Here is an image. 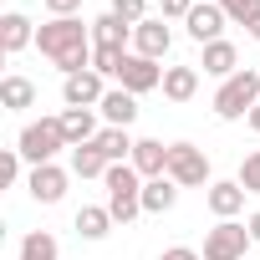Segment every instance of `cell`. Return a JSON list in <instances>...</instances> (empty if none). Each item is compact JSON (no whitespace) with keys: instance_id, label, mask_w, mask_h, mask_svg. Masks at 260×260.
Returning a JSON list of instances; mask_svg holds the SVG:
<instances>
[{"instance_id":"1f68e13d","label":"cell","mask_w":260,"mask_h":260,"mask_svg":"<svg viewBox=\"0 0 260 260\" xmlns=\"http://www.w3.org/2000/svg\"><path fill=\"white\" fill-rule=\"evenodd\" d=\"M41 6H46L51 21H56V16H77V11H82V0H41Z\"/></svg>"},{"instance_id":"6da1fadb","label":"cell","mask_w":260,"mask_h":260,"mask_svg":"<svg viewBox=\"0 0 260 260\" xmlns=\"http://www.w3.org/2000/svg\"><path fill=\"white\" fill-rule=\"evenodd\" d=\"M36 46H41V56L56 61L61 77H77V72L92 67V21H82V16H56V21H46V26L36 31Z\"/></svg>"},{"instance_id":"5bb4252c","label":"cell","mask_w":260,"mask_h":260,"mask_svg":"<svg viewBox=\"0 0 260 260\" xmlns=\"http://www.w3.org/2000/svg\"><path fill=\"white\" fill-rule=\"evenodd\" d=\"M31 41H36V31H31V21H26L21 11H6V16H0V51H6V56L26 51Z\"/></svg>"},{"instance_id":"4fadbf2b","label":"cell","mask_w":260,"mask_h":260,"mask_svg":"<svg viewBox=\"0 0 260 260\" xmlns=\"http://www.w3.org/2000/svg\"><path fill=\"white\" fill-rule=\"evenodd\" d=\"M127 164H133L143 179H164V174H169V148H164L158 138H138V148H133Z\"/></svg>"},{"instance_id":"603a6c76","label":"cell","mask_w":260,"mask_h":260,"mask_svg":"<svg viewBox=\"0 0 260 260\" xmlns=\"http://www.w3.org/2000/svg\"><path fill=\"white\" fill-rule=\"evenodd\" d=\"M0 107H6V112H26V107H36V82H26V77H6V82H0Z\"/></svg>"},{"instance_id":"2e32d148","label":"cell","mask_w":260,"mask_h":260,"mask_svg":"<svg viewBox=\"0 0 260 260\" xmlns=\"http://www.w3.org/2000/svg\"><path fill=\"white\" fill-rule=\"evenodd\" d=\"M127 41H133V26H127L122 16H97L92 21V46H112V51H127Z\"/></svg>"},{"instance_id":"5b68a950","label":"cell","mask_w":260,"mask_h":260,"mask_svg":"<svg viewBox=\"0 0 260 260\" xmlns=\"http://www.w3.org/2000/svg\"><path fill=\"white\" fill-rule=\"evenodd\" d=\"M169 179L179 184V189H209L214 179H209V158H204V148H194V143H169Z\"/></svg>"},{"instance_id":"e575fe53","label":"cell","mask_w":260,"mask_h":260,"mask_svg":"<svg viewBox=\"0 0 260 260\" xmlns=\"http://www.w3.org/2000/svg\"><path fill=\"white\" fill-rule=\"evenodd\" d=\"M245 31H250V41H260V16H255V21H250Z\"/></svg>"},{"instance_id":"83f0119b","label":"cell","mask_w":260,"mask_h":260,"mask_svg":"<svg viewBox=\"0 0 260 260\" xmlns=\"http://www.w3.org/2000/svg\"><path fill=\"white\" fill-rule=\"evenodd\" d=\"M240 189H245V194H260V148L245 153V164H240Z\"/></svg>"},{"instance_id":"3957f363","label":"cell","mask_w":260,"mask_h":260,"mask_svg":"<svg viewBox=\"0 0 260 260\" xmlns=\"http://www.w3.org/2000/svg\"><path fill=\"white\" fill-rule=\"evenodd\" d=\"M102 184H107V209H112L117 224H127V219L143 214V174L133 164H112L102 174Z\"/></svg>"},{"instance_id":"d6a6232c","label":"cell","mask_w":260,"mask_h":260,"mask_svg":"<svg viewBox=\"0 0 260 260\" xmlns=\"http://www.w3.org/2000/svg\"><path fill=\"white\" fill-rule=\"evenodd\" d=\"M158 260H204V255H199V250H189V245H174V250H164Z\"/></svg>"},{"instance_id":"4316f807","label":"cell","mask_w":260,"mask_h":260,"mask_svg":"<svg viewBox=\"0 0 260 260\" xmlns=\"http://www.w3.org/2000/svg\"><path fill=\"white\" fill-rule=\"evenodd\" d=\"M219 11L230 16V26H250L260 16V0H219Z\"/></svg>"},{"instance_id":"836d02e7","label":"cell","mask_w":260,"mask_h":260,"mask_svg":"<svg viewBox=\"0 0 260 260\" xmlns=\"http://www.w3.org/2000/svg\"><path fill=\"white\" fill-rule=\"evenodd\" d=\"M245 224H250V240H255V245H260V209H255V214H250V219H245Z\"/></svg>"},{"instance_id":"8992f818","label":"cell","mask_w":260,"mask_h":260,"mask_svg":"<svg viewBox=\"0 0 260 260\" xmlns=\"http://www.w3.org/2000/svg\"><path fill=\"white\" fill-rule=\"evenodd\" d=\"M245 245L250 240V224L240 219H219L214 230H204V260H245Z\"/></svg>"},{"instance_id":"4dcf8cb0","label":"cell","mask_w":260,"mask_h":260,"mask_svg":"<svg viewBox=\"0 0 260 260\" xmlns=\"http://www.w3.org/2000/svg\"><path fill=\"white\" fill-rule=\"evenodd\" d=\"M199 6V0H158V11H164V21H184L189 11Z\"/></svg>"},{"instance_id":"f1b7e54d","label":"cell","mask_w":260,"mask_h":260,"mask_svg":"<svg viewBox=\"0 0 260 260\" xmlns=\"http://www.w3.org/2000/svg\"><path fill=\"white\" fill-rule=\"evenodd\" d=\"M143 11H148V0H112V16H122L127 26H138V21H148Z\"/></svg>"},{"instance_id":"9a60e30c","label":"cell","mask_w":260,"mask_h":260,"mask_svg":"<svg viewBox=\"0 0 260 260\" xmlns=\"http://www.w3.org/2000/svg\"><path fill=\"white\" fill-rule=\"evenodd\" d=\"M97 112L107 117V127H133V117H138V97L122 92V87H107V97H102Z\"/></svg>"},{"instance_id":"484cf974","label":"cell","mask_w":260,"mask_h":260,"mask_svg":"<svg viewBox=\"0 0 260 260\" xmlns=\"http://www.w3.org/2000/svg\"><path fill=\"white\" fill-rule=\"evenodd\" d=\"M127 61V51H112V46H92V72L97 77H117Z\"/></svg>"},{"instance_id":"7402d4cb","label":"cell","mask_w":260,"mask_h":260,"mask_svg":"<svg viewBox=\"0 0 260 260\" xmlns=\"http://www.w3.org/2000/svg\"><path fill=\"white\" fill-rule=\"evenodd\" d=\"M112 224H117V219H112L107 204H82V209H77V235H82V240H102Z\"/></svg>"},{"instance_id":"f546056e","label":"cell","mask_w":260,"mask_h":260,"mask_svg":"<svg viewBox=\"0 0 260 260\" xmlns=\"http://www.w3.org/2000/svg\"><path fill=\"white\" fill-rule=\"evenodd\" d=\"M21 179V148H6L0 153V184H16Z\"/></svg>"},{"instance_id":"d6986e66","label":"cell","mask_w":260,"mask_h":260,"mask_svg":"<svg viewBox=\"0 0 260 260\" xmlns=\"http://www.w3.org/2000/svg\"><path fill=\"white\" fill-rule=\"evenodd\" d=\"M199 67H204L209 77H219V82H224V77H235V72H240V51H235L230 41H209Z\"/></svg>"},{"instance_id":"d590c367","label":"cell","mask_w":260,"mask_h":260,"mask_svg":"<svg viewBox=\"0 0 260 260\" xmlns=\"http://www.w3.org/2000/svg\"><path fill=\"white\" fill-rule=\"evenodd\" d=\"M250 127H255V133H260V107H255V112H250Z\"/></svg>"},{"instance_id":"7c38bea8","label":"cell","mask_w":260,"mask_h":260,"mask_svg":"<svg viewBox=\"0 0 260 260\" xmlns=\"http://www.w3.org/2000/svg\"><path fill=\"white\" fill-rule=\"evenodd\" d=\"M204 199H209V209H214L219 219H235V214L245 209V189H240V179H214V184L204 189Z\"/></svg>"},{"instance_id":"277c9868","label":"cell","mask_w":260,"mask_h":260,"mask_svg":"<svg viewBox=\"0 0 260 260\" xmlns=\"http://www.w3.org/2000/svg\"><path fill=\"white\" fill-rule=\"evenodd\" d=\"M16 148H21V158H26L31 169H41V164H56V153L72 148V143H67V133H61V117H41V122H26V127H21Z\"/></svg>"},{"instance_id":"e0dca14e","label":"cell","mask_w":260,"mask_h":260,"mask_svg":"<svg viewBox=\"0 0 260 260\" xmlns=\"http://www.w3.org/2000/svg\"><path fill=\"white\" fill-rule=\"evenodd\" d=\"M61 133H67L72 148H82V143H92V138L102 133V127H97L92 107H67V112H61Z\"/></svg>"},{"instance_id":"44dd1931","label":"cell","mask_w":260,"mask_h":260,"mask_svg":"<svg viewBox=\"0 0 260 260\" xmlns=\"http://www.w3.org/2000/svg\"><path fill=\"white\" fill-rule=\"evenodd\" d=\"M92 143H97V153H102L107 164H127V158H133V148H138L133 138H127V127H102Z\"/></svg>"},{"instance_id":"7a4b0ae2","label":"cell","mask_w":260,"mask_h":260,"mask_svg":"<svg viewBox=\"0 0 260 260\" xmlns=\"http://www.w3.org/2000/svg\"><path fill=\"white\" fill-rule=\"evenodd\" d=\"M255 107H260V72L240 67L235 77L219 82V92H214V117H219V122H240V117H250Z\"/></svg>"},{"instance_id":"ba28073f","label":"cell","mask_w":260,"mask_h":260,"mask_svg":"<svg viewBox=\"0 0 260 260\" xmlns=\"http://www.w3.org/2000/svg\"><path fill=\"white\" fill-rule=\"evenodd\" d=\"M184 26H189V36H194L199 46H209V41H224L230 16L219 11V0H209V6H194V11L184 16Z\"/></svg>"},{"instance_id":"ffe728a7","label":"cell","mask_w":260,"mask_h":260,"mask_svg":"<svg viewBox=\"0 0 260 260\" xmlns=\"http://www.w3.org/2000/svg\"><path fill=\"white\" fill-rule=\"evenodd\" d=\"M199 92V67H164V97L169 102H189Z\"/></svg>"},{"instance_id":"8fae6325","label":"cell","mask_w":260,"mask_h":260,"mask_svg":"<svg viewBox=\"0 0 260 260\" xmlns=\"http://www.w3.org/2000/svg\"><path fill=\"white\" fill-rule=\"evenodd\" d=\"M26 189H31V199H36V204H61V194H67V169L41 164V169H31Z\"/></svg>"},{"instance_id":"d4e9b609","label":"cell","mask_w":260,"mask_h":260,"mask_svg":"<svg viewBox=\"0 0 260 260\" xmlns=\"http://www.w3.org/2000/svg\"><path fill=\"white\" fill-rule=\"evenodd\" d=\"M16 260H61V250H56V240L46 235V230H31L26 240H21V255Z\"/></svg>"},{"instance_id":"ac0fdd59","label":"cell","mask_w":260,"mask_h":260,"mask_svg":"<svg viewBox=\"0 0 260 260\" xmlns=\"http://www.w3.org/2000/svg\"><path fill=\"white\" fill-rule=\"evenodd\" d=\"M179 204V184L164 174V179H143V214H169Z\"/></svg>"},{"instance_id":"30bf717a","label":"cell","mask_w":260,"mask_h":260,"mask_svg":"<svg viewBox=\"0 0 260 260\" xmlns=\"http://www.w3.org/2000/svg\"><path fill=\"white\" fill-rule=\"evenodd\" d=\"M169 46H174V31L164 26V16H158V21H138V26H133V51H138V56L158 61V56H169Z\"/></svg>"},{"instance_id":"cb8c5ba5","label":"cell","mask_w":260,"mask_h":260,"mask_svg":"<svg viewBox=\"0 0 260 260\" xmlns=\"http://www.w3.org/2000/svg\"><path fill=\"white\" fill-rule=\"evenodd\" d=\"M107 169H112V164L97 153V143H82V148H72V174H77V179H102Z\"/></svg>"},{"instance_id":"52a82bcc","label":"cell","mask_w":260,"mask_h":260,"mask_svg":"<svg viewBox=\"0 0 260 260\" xmlns=\"http://www.w3.org/2000/svg\"><path fill=\"white\" fill-rule=\"evenodd\" d=\"M117 87L133 92V97H143V92L164 87V67L148 61V56H138V51H127V61H122V72H117Z\"/></svg>"},{"instance_id":"9c48e42d","label":"cell","mask_w":260,"mask_h":260,"mask_svg":"<svg viewBox=\"0 0 260 260\" xmlns=\"http://www.w3.org/2000/svg\"><path fill=\"white\" fill-rule=\"evenodd\" d=\"M102 97H107V87L92 67L77 72V77H61V102L67 107H102Z\"/></svg>"},{"instance_id":"8d00e7d4","label":"cell","mask_w":260,"mask_h":260,"mask_svg":"<svg viewBox=\"0 0 260 260\" xmlns=\"http://www.w3.org/2000/svg\"><path fill=\"white\" fill-rule=\"evenodd\" d=\"M199 6H209V0H199Z\"/></svg>"}]
</instances>
